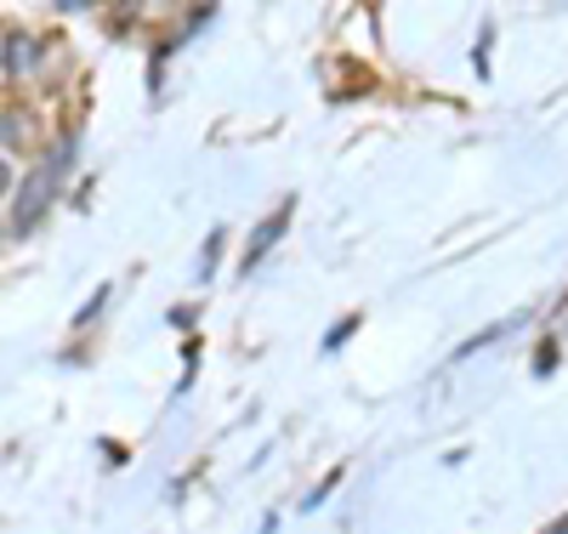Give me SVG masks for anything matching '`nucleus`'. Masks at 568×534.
I'll use <instances>...</instances> for the list:
<instances>
[{
    "instance_id": "f257e3e1",
    "label": "nucleus",
    "mask_w": 568,
    "mask_h": 534,
    "mask_svg": "<svg viewBox=\"0 0 568 534\" xmlns=\"http://www.w3.org/2000/svg\"><path fill=\"white\" fill-rule=\"evenodd\" d=\"M69 154H74V142H63V154H52L34 177H29V188L18 193V233H29L34 228V216L45 211V200H52V188L63 182V171H69Z\"/></svg>"
},
{
    "instance_id": "f03ea898",
    "label": "nucleus",
    "mask_w": 568,
    "mask_h": 534,
    "mask_svg": "<svg viewBox=\"0 0 568 534\" xmlns=\"http://www.w3.org/2000/svg\"><path fill=\"white\" fill-rule=\"evenodd\" d=\"M29 63H34V40L29 34H12L7 40V74H29Z\"/></svg>"
},
{
    "instance_id": "7ed1b4c3",
    "label": "nucleus",
    "mask_w": 568,
    "mask_h": 534,
    "mask_svg": "<svg viewBox=\"0 0 568 534\" xmlns=\"http://www.w3.org/2000/svg\"><path fill=\"white\" fill-rule=\"evenodd\" d=\"M557 534H568V523H557Z\"/></svg>"
}]
</instances>
